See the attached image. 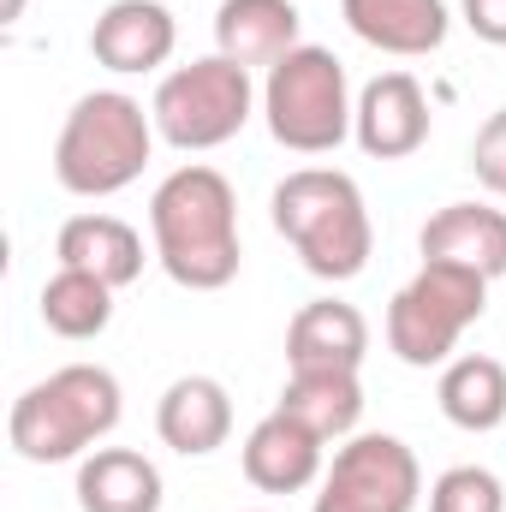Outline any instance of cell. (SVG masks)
Wrapping results in <instances>:
<instances>
[{
  "mask_svg": "<svg viewBox=\"0 0 506 512\" xmlns=\"http://www.w3.org/2000/svg\"><path fill=\"white\" fill-rule=\"evenodd\" d=\"M120 376L102 364H66L36 387H24L6 411V441L30 465H66L90 459L120 429Z\"/></svg>",
  "mask_w": 506,
  "mask_h": 512,
  "instance_id": "cell-3",
  "label": "cell"
},
{
  "mask_svg": "<svg viewBox=\"0 0 506 512\" xmlns=\"http://www.w3.org/2000/svg\"><path fill=\"white\" fill-rule=\"evenodd\" d=\"M417 251H423V262H453V268H471L483 280H501L506 274V209H495V203H447V209H435L423 221Z\"/></svg>",
  "mask_w": 506,
  "mask_h": 512,
  "instance_id": "cell-13",
  "label": "cell"
},
{
  "mask_svg": "<svg viewBox=\"0 0 506 512\" xmlns=\"http://www.w3.org/2000/svg\"><path fill=\"white\" fill-rule=\"evenodd\" d=\"M304 12L292 0H221L215 6V54L239 60V66H274L286 60L304 36Z\"/></svg>",
  "mask_w": 506,
  "mask_h": 512,
  "instance_id": "cell-16",
  "label": "cell"
},
{
  "mask_svg": "<svg viewBox=\"0 0 506 512\" xmlns=\"http://www.w3.org/2000/svg\"><path fill=\"white\" fill-rule=\"evenodd\" d=\"M429 512H506V489L489 465H453L429 483Z\"/></svg>",
  "mask_w": 506,
  "mask_h": 512,
  "instance_id": "cell-22",
  "label": "cell"
},
{
  "mask_svg": "<svg viewBox=\"0 0 506 512\" xmlns=\"http://www.w3.org/2000/svg\"><path fill=\"white\" fill-rule=\"evenodd\" d=\"M155 114L126 90H90L72 102L66 126L54 137V179L72 197H114L143 179L155 149Z\"/></svg>",
  "mask_w": 506,
  "mask_h": 512,
  "instance_id": "cell-4",
  "label": "cell"
},
{
  "mask_svg": "<svg viewBox=\"0 0 506 512\" xmlns=\"http://www.w3.org/2000/svg\"><path fill=\"white\" fill-rule=\"evenodd\" d=\"M370 322L346 298H310L286 322V370H364Z\"/></svg>",
  "mask_w": 506,
  "mask_h": 512,
  "instance_id": "cell-12",
  "label": "cell"
},
{
  "mask_svg": "<svg viewBox=\"0 0 506 512\" xmlns=\"http://www.w3.org/2000/svg\"><path fill=\"white\" fill-rule=\"evenodd\" d=\"M155 435L179 459H209L233 435V393L215 376H179L155 405Z\"/></svg>",
  "mask_w": 506,
  "mask_h": 512,
  "instance_id": "cell-14",
  "label": "cell"
},
{
  "mask_svg": "<svg viewBox=\"0 0 506 512\" xmlns=\"http://www.w3.org/2000/svg\"><path fill=\"white\" fill-rule=\"evenodd\" d=\"M274 411L298 417L322 441H346L358 435V417H364V382L358 370H292Z\"/></svg>",
  "mask_w": 506,
  "mask_h": 512,
  "instance_id": "cell-19",
  "label": "cell"
},
{
  "mask_svg": "<svg viewBox=\"0 0 506 512\" xmlns=\"http://www.w3.org/2000/svg\"><path fill=\"white\" fill-rule=\"evenodd\" d=\"M54 256H60V268H84L120 292L143 274V233L120 215H72L54 239Z\"/></svg>",
  "mask_w": 506,
  "mask_h": 512,
  "instance_id": "cell-18",
  "label": "cell"
},
{
  "mask_svg": "<svg viewBox=\"0 0 506 512\" xmlns=\"http://www.w3.org/2000/svg\"><path fill=\"white\" fill-rule=\"evenodd\" d=\"M149 239L173 286L185 292H221L239 280V197L227 173L191 161L173 167L149 197Z\"/></svg>",
  "mask_w": 506,
  "mask_h": 512,
  "instance_id": "cell-1",
  "label": "cell"
},
{
  "mask_svg": "<svg viewBox=\"0 0 506 512\" xmlns=\"http://www.w3.org/2000/svg\"><path fill=\"white\" fill-rule=\"evenodd\" d=\"M251 108H256V84H251V66L227 60V54H203L191 66H173L161 84H155V131L185 149V155H203V149H221L233 143L239 131L251 126Z\"/></svg>",
  "mask_w": 506,
  "mask_h": 512,
  "instance_id": "cell-7",
  "label": "cell"
},
{
  "mask_svg": "<svg viewBox=\"0 0 506 512\" xmlns=\"http://www.w3.org/2000/svg\"><path fill=\"white\" fill-rule=\"evenodd\" d=\"M24 18V0H6V24H18Z\"/></svg>",
  "mask_w": 506,
  "mask_h": 512,
  "instance_id": "cell-25",
  "label": "cell"
},
{
  "mask_svg": "<svg viewBox=\"0 0 506 512\" xmlns=\"http://www.w3.org/2000/svg\"><path fill=\"white\" fill-rule=\"evenodd\" d=\"M179 48V24L161 0H114L102 6V18L90 24V54L96 66L137 78V72H161Z\"/></svg>",
  "mask_w": 506,
  "mask_h": 512,
  "instance_id": "cell-10",
  "label": "cell"
},
{
  "mask_svg": "<svg viewBox=\"0 0 506 512\" xmlns=\"http://www.w3.org/2000/svg\"><path fill=\"white\" fill-rule=\"evenodd\" d=\"M489 310V280L453 262H423L387 304V352L411 370L453 364L471 322Z\"/></svg>",
  "mask_w": 506,
  "mask_h": 512,
  "instance_id": "cell-6",
  "label": "cell"
},
{
  "mask_svg": "<svg viewBox=\"0 0 506 512\" xmlns=\"http://www.w3.org/2000/svg\"><path fill=\"white\" fill-rule=\"evenodd\" d=\"M274 233L298 251L316 280H358L376 251V227L364 209V191L340 167H298L274 185Z\"/></svg>",
  "mask_w": 506,
  "mask_h": 512,
  "instance_id": "cell-2",
  "label": "cell"
},
{
  "mask_svg": "<svg viewBox=\"0 0 506 512\" xmlns=\"http://www.w3.org/2000/svg\"><path fill=\"white\" fill-rule=\"evenodd\" d=\"M471 173H477L483 191L506 197V108H495L471 137Z\"/></svg>",
  "mask_w": 506,
  "mask_h": 512,
  "instance_id": "cell-23",
  "label": "cell"
},
{
  "mask_svg": "<svg viewBox=\"0 0 506 512\" xmlns=\"http://www.w3.org/2000/svg\"><path fill=\"white\" fill-rule=\"evenodd\" d=\"M459 18L471 24V36H477V42L506 48V0H459Z\"/></svg>",
  "mask_w": 506,
  "mask_h": 512,
  "instance_id": "cell-24",
  "label": "cell"
},
{
  "mask_svg": "<svg viewBox=\"0 0 506 512\" xmlns=\"http://www.w3.org/2000/svg\"><path fill=\"white\" fill-rule=\"evenodd\" d=\"M340 18L358 42H370L381 54H399V60L435 54L453 30L447 0H340Z\"/></svg>",
  "mask_w": 506,
  "mask_h": 512,
  "instance_id": "cell-15",
  "label": "cell"
},
{
  "mask_svg": "<svg viewBox=\"0 0 506 512\" xmlns=\"http://www.w3.org/2000/svg\"><path fill=\"white\" fill-rule=\"evenodd\" d=\"M322 435L316 429H304L298 417H286V411H268L262 423H256L251 435H245V477H251V489L262 495H304L310 483H322Z\"/></svg>",
  "mask_w": 506,
  "mask_h": 512,
  "instance_id": "cell-11",
  "label": "cell"
},
{
  "mask_svg": "<svg viewBox=\"0 0 506 512\" xmlns=\"http://www.w3.org/2000/svg\"><path fill=\"white\" fill-rule=\"evenodd\" d=\"M251 512H262V507H251Z\"/></svg>",
  "mask_w": 506,
  "mask_h": 512,
  "instance_id": "cell-26",
  "label": "cell"
},
{
  "mask_svg": "<svg viewBox=\"0 0 506 512\" xmlns=\"http://www.w3.org/2000/svg\"><path fill=\"white\" fill-rule=\"evenodd\" d=\"M352 78L340 66L334 48H316V42H298L286 60L268 66L262 78V120L268 137L292 155H328L352 137Z\"/></svg>",
  "mask_w": 506,
  "mask_h": 512,
  "instance_id": "cell-5",
  "label": "cell"
},
{
  "mask_svg": "<svg viewBox=\"0 0 506 512\" xmlns=\"http://www.w3.org/2000/svg\"><path fill=\"white\" fill-rule=\"evenodd\" d=\"M78 512H161V471L137 447H96L78 459Z\"/></svg>",
  "mask_w": 506,
  "mask_h": 512,
  "instance_id": "cell-17",
  "label": "cell"
},
{
  "mask_svg": "<svg viewBox=\"0 0 506 512\" xmlns=\"http://www.w3.org/2000/svg\"><path fill=\"white\" fill-rule=\"evenodd\" d=\"M441 417L453 429H471V435H489L506 423V364L489 352H465L453 364H441Z\"/></svg>",
  "mask_w": 506,
  "mask_h": 512,
  "instance_id": "cell-20",
  "label": "cell"
},
{
  "mask_svg": "<svg viewBox=\"0 0 506 512\" xmlns=\"http://www.w3.org/2000/svg\"><path fill=\"white\" fill-rule=\"evenodd\" d=\"M36 310H42L48 334H60V340H96L114 322V286L96 280V274H84V268H60L42 286Z\"/></svg>",
  "mask_w": 506,
  "mask_h": 512,
  "instance_id": "cell-21",
  "label": "cell"
},
{
  "mask_svg": "<svg viewBox=\"0 0 506 512\" xmlns=\"http://www.w3.org/2000/svg\"><path fill=\"white\" fill-rule=\"evenodd\" d=\"M423 501V465L399 435H346L334 447V465L322 471V489L310 512H417Z\"/></svg>",
  "mask_w": 506,
  "mask_h": 512,
  "instance_id": "cell-8",
  "label": "cell"
},
{
  "mask_svg": "<svg viewBox=\"0 0 506 512\" xmlns=\"http://www.w3.org/2000/svg\"><path fill=\"white\" fill-rule=\"evenodd\" d=\"M352 137L364 155L376 161H405L429 143V96L411 72H376L358 90V114H352Z\"/></svg>",
  "mask_w": 506,
  "mask_h": 512,
  "instance_id": "cell-9",
  "label": "cell"
}]
</instances>
